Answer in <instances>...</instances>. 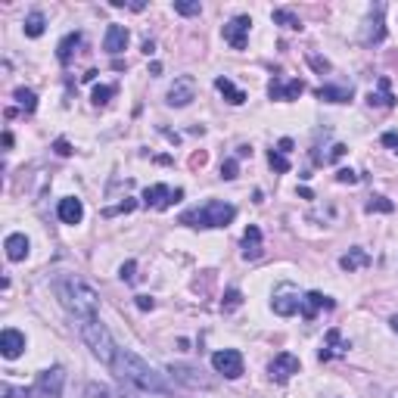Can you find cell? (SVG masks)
<instances>
[{
	"label": "cell",
	"instance_id": "6da1fadb",
	"mask_svg": "<svg viewBox=\"0 0 398 398\" xmlns=\"http://www.w3.org/2000/svg\"><path fill=\"white\" fill-rule=\"evenodd\" d=\"M53 292L59 298V305L75 317L78 323L93 321L100 314V296L93 286H87L81 277L75 274H62V277L53 280Z\"/></svg>",
	"mask_w": 398,
	"mask_h": 398
},
{
	"label": "cell",
	"instance_id": "7a4b0ae2",
	"mask_svg": "<svg viewBox=\"0 0 398 398\" xmlns=\"http://www.w3.org/2000/svg\"><path fill=\"white\" fill-rule=\"evenodd\" d=\"M112 370H115L124 383H131L134 389H140V392H153V395H168V392H171L168 379L162 377L149 361H143L137 352H131V348H118Z\"/></svg>",
	"mask_w": 398,
	"mask_h": 398
},
{
	"label": "cell",
	"instance_id": "3957f363",
	"mask_svg": "<svg viewBox=\"0 0 398 398\" xmlns=\"http://www.w3.org/2000/svg\"><path fill=\"white\" fill-rule=\"evenodd\" d=\"M234 218H236V209L230 202L209 199V202L184 211V215H180V224H187V227H227Z\"/></svg>",
	"mask_w": 398,
	"mask_h": 398
},
{
	"label": "cell",
	"instance_id": "277c9868",
	"mask_svg": "<svg viewBox=\"0 0 398 398\" xmlns=\"http://www.w3.org/2000/svg\"><path fill=\"white\" fill-rule=\"evenodd\" d=\"M81 339L91 345V352L97 354L103 364H115V354H118V345L115 339H112V333L106 330V323H100V317H93V321H84L81 323Z\"/></svg>",
	"mask_w": 398,
	"mask_h": 398
},
{
	"label": "cell",
	"instance_id": "5b68a950",
	"mask_svg": "<svg viewBox=\"0 0 398 398\" xmlns=\"http://www.w3.org/2000/svg\"><path fill=\"white\" fill-rule=\"evenodd\" d=\"M62 383H66V370L62 367L41 370L35 386H31V398H62Z\"/></svg>",
	"mask_w": 398,
	"mask_h": 398
},
{
	"label": "cell",
	"instance_id": "8992f818",
	"mask_svg": "<svg viewBox=\"0 0 398 398\" xmlns=\"http://www.w3.org/2000/svg\"><path fill=\"white\" fill-rule=\"evenodd\" d=\"M274 311H277L280 317L298 314V311H302V292L292 283H280L277 292H274Z\"/></svg>",
	"mask_w": 398,
	"mask_h": 398
},
{
	"label": "cell",
	"instance_id": "52a82bcc",
	"mask_svg": "<svg viewBox=\"0 0 398 398\" xmlns=\"http://www.w3.org/2000/svg\"><path fill=\"white\" fill-rule=\"evenodd\" d=\"M184 199V190H171L168 184H153L143 190V202L149 205V209H171L174 202H180Z\"/></svg>",
	"mask_w": 398,
	"mask_h": 398
},
{
	"label": "cell",
	"instance_id": "ba28073f",
	"mask_svg": "<svg viewBox=\"0 0 398 398\" xmlns=\"http://www.w3.org/2000/svg\"><path fill=\"white\" fill-rule=\"evenodd\" d=\"M211 367H215L221 377L236 379V377H243V354L236 352V348H224V352H215V354H211Z\"/></svg>",
	"mask_w": 398,
	"mask_h": 398
},
{
	"label": "cell",
	"instance_id": "9c48e42d",
	"mask_svg": "<svg viewBox=\"0 0 398 398\" xmlns=\"http://www.w3.org/2000/svg\"><path fill=\"white\" fill-rule=\"evenodd\" d=\"M298 358L296 354H290V352H280V354H274V361L267 364V373H271V379L274 383H286V379H292L298 373Z\"/></svg>",
	"mask_w": 398,
	"mask_h": 398
},
{
	"label": "cell",
	"instance_id": "30bf717a",
	"mask_svg": "<svg viewBox=\"0 0 398 398\" xmlns=\"http://www.w3.org/2000/svg\"><path fill=\"white\" fill-rule=\"evenodd\" d=\"M249 28H252V19L249 16H234L227 25H224V41L234 50H243L249 44Z\"/></svg>",
	"mask_w": 398,
	"mask_h": 398
},
{
	"label": "cell",
	"instance_id": "8fae6325",
	"mask_svg": "<svg viewBox=\"0 0 398 398\" xmlns=\"http://www.w3.org/2000/svg\"><path fill=\"white\" fill-rule=\"evenodd\" d=\"M193 97H196V81H193V75H180V78H174L171 91H168V106H187V103H193Z\"/></svg>",
	"mask_w": 398,
	"mask_h": 398
},
{
	"label": "cell",
	"instance_id": "7c38bea8",
	"mask_svg": "<svg viewBox=\"0 0 398 398\" xmlns=\"http://www.w3.org/2000/svg\"><path fill=\"white\" fill-rule=\"evenodd\" d=\"M302 91H305V81H298V78H290V81L274 78L271 84H267V93H271V100H283V103H290V100H298V97H302Z\"/></svg>",
	"mask_w": 398,
	"mask_h": 398
},
{
	"label": "cell",
	"instance_id": "4fadbf2b",
	"mask_svg": "<svg viewBox=\"0 0 398 398\" xmlns=\"http://www.w3.org/2000/svg\"><path fill=\"white\" fill-rule=\"evenodd\" d=\"M22 352H25V336L19 333V330L6 327L3 333H0V354H3L6 361H12V358H19Z\"/></svg>",
	"mask_w": 398,
	"mask_h": 398
},
{
	"label": "cell",
	"instance_id": "5bb4252c",
	"mask_svg": "<svg viewBox=\"0 0 398 398\" xmlns=\"http://www.w3.org/2000/svg\"><path fill=\"white\" fill-rule=\"evenodd\" d=\"M348 352V342L342 339V333L339 330H327V339H323V345H321V361H330V358H342V354Z\"/></svg>",
	"mask_w": 398,
	"mask_h": 398
},
{
	"label": "cell",
	"instance_id": "9a60e30c",
	"mask_svg": "<svg viewBox=\"0 0 398 398\" xmlns=\"http://www.w3.org/2000/svg\"><path fill=\"white\" fill-rule=\"evenodd\" d=\"M333 298L330 296H323V292H305L302 296V311H298V314L305 317V321H314L317 317V311L321 308H333Z\"/></svg>",
	"mask_w": 398,
	"mask_h": 398
},
{
	"label": "cell",
	"instance_id": "2e32d148",
	"mask_svg": "<svg viewBox=\"0 0 398 398\" xmlns=\"http://www.w3.org/2000/svg\"><path fill=\"white\" fill-rule=\"evenodd\" d=\"M128 28L124 25H109L106 28V37H103V50L106 53H112V56H118V53H124V47H128Z\"/></svg>",
	"mask_w": 398,
	"mask_h": 398
},
{
	"label": "cell",
	"instance_id": "e0dca14e",
	"mask_svg": "<svg viewBox=\"0 0 398 398\" xmlns=\"http://www.w3.org/2000/svg\"><path fill=\"white\" fill-rule=\"evenodd\" d=\"M59 221L62 224H81V218H84V205H81V199H75V196H66V199H59Z\"/></svg>",
	"mask_w": 398,
	"mask_h": 398
},
{
	"label": "cell",
	"instance_id": "ac0fdd59",
	"mask_svg": "<svg viewBox=\"0 0 398 398\" xmlns=\"http://www.w3.org/2000/svg\"><path fill=\"white\" fill-rule=\"evenodd\" d=\"M261 255V230L255 224H249L246 234H243V258L246 261H255Z\"/></svg>",
	"mask_w": 398,
	"mask_h": 398
},
{
	"label": "cell",
	"instance_id": "d6986e66",
	"mask_svg": "<svg viewBox=\"0 0 398 398\" xmlns=\"http://www.w3.org/2000/svg\"><path fill=\"white\" fill-rule=\"evenodd\" d=\"M3 249H6V258H10V261H22L25 255H28V236H25V234H10V236H6V243H3Z\"/></svg>",
	"mask_w": 398,
	"mask_h": 398
},
{
	"label": "cell",
	"instance_id": "ffe728a7",
	"mask_svg": "<svg viewBox=\"0 0 398 398\" xmlns=\"http://www.w3.org/2000/svg\"><path fill=\"white\" fill-rule=\"evenodd\" d=\"M171 373H174V377H178L180 379V383H187V386H193V389H196V386H202V389H209V379H202V377H196V367H187V364H174L171 367Z\"/></svg>",
	"mask_w": 398,
	"mask_h": 398
},
{
	"label": "cell",
	"instance_id": "44dd1931",
	"mask_svg": "<svg viewBox=\"0 0 398 398\" xmlns=\"http://www.w3.org/2000/svg\"><path fill=\"white\" fill-rule=\"evenodd\" d=\"M383 10H386L383 3H377V6H373L370 28H367V37H364L367 44H379V41H383V37H386V28H383Z\"/></svg>",
	"mask_w": 398,
	"mask_h": 398
},
{
	"label": "cell",
	"instance_id": "7402d4cb",
	"mask_svg": "<svg viewBox=\"0 0 398 398\" xmlns=\"http://www.w3.org/2000/svg\"><path fill=\"white\" fill-rule=\"evenodd\" d=\"M317 100H327V103H348V100H352V87L323 84V87H317Z\"/></svg>",
	"mask_w": 398,
	"mask_h": 398
},
{
	"label": "cell",
	"instance_id": "603a6c76",
	"mask_svg": "<svg viewBox=\"0 0 398 398\" xmlns=\"http://www.w3.org/2000/svg\"><path fill=\"white\" fill-rule=\"evenodd\" d=\"M339 265H342V271L352 274V271H358V267H367V265H370V255H367L364 249L354 246V249H348V255H342Z\"/></svg>",
	"mask_w": 398,
	"mask_h": 398
},
{
	"label": "cell",
	"instance_id": "cb8c5ba5",
	"mask_svg": "<svg viewBox=\"0 0 398 398\" xmlns=\"http://www.w3.org/2000/svg\"><path fill=\"white\" fill-rule=\"evenodd\" d=\"M215 87H218V91H221V93H224V100H227V103H234V106L246 103V93H243L240 87H236V84H234V81H230V78H224V75H221V78H215Z\"/></svg>",
	"mask_w": 398,
	"mask_h": 398
},
{
	"label": "cell",
	"instance_id": "d4e9b609",
	"mask_svg": "<svg viewBox=\"0 0 398 398\" xmlns=\"http://www.w3.org/2000/svg\"><path fill=\"white\" fill-rule=\"evenodd\" d=\"M367 103L370 106H395V97H392V87H389V78H379V91L367 97Z\"/></svg>",
	"mask_w": 398,
	"mask_h": 398
},
{
	"label": "cell",
	"instance_id": "484cf974",
	"mask_svg": "<svg viewBox=\"0 0 398 398\" xmlns=\"http://www.w3.org/2000/svg\"><path fill=\"white\" fill-rule=\"evenodd\" d=\"M78 44H81V35H78V31H72V35H66V37L59 41V47H56V56H59L62 66L72 59V53H75V47H78Z\"/></svg>",
	"mask_w": 398,
	"mask_h": 398
},
{
	"label": "cell",
	"instance_id": "4316f807",
	"mask_svg": "<svg viewBox=\"0 0 398 398\" xmlns=\"http://www.w3.org/2000/svg\"><path fill=\"white\" fill-rule=\"evenodd\" d=\"M44 28H47V19H44V12H28L25 16V35L28 37H41L44 35Z\"/></svg>",
	"mask_w": 398,
	"mask_h": 398
},
{
	"label": "cell",
	"instance_id": "83f0119b",
	"mask_svg": "<svg viewBox=\"0 0 398 398\" xmlns=\"http://www.w3.org/2000/svg\"><path fill=\"white\" fill-rule=\"evenodd\" d=\"M12 97H16V103L22 106V109L28 112V115L37 109V97H35V91H28V87H19V91L12 93Z\"/></svg>",
	"mask_w": 398,
	"mask_h": 398
},
{
	"label": "cell",
	"instance_id": "f1b7e54d",
	"mask_svg": "<svg viewBox=\"0 0 398 398\" xmlns=\"http://www.w3.org/2000/svg\"><path fill=\"white\" fill-rule=\"evenodd\" d=\"M271 19H274V22H280V25H286V28H292V31H298V28H302V22H298V16H292L290 10H274V12H271Z\"/></svg>",
	"mask_w": 398,
	"mask_h": 398
},
{
	"label": "cell",
	"instance_id": "f546056e",
	"mask_svg": "<svg viewBox=\"0 0 398 398\" xmlns=\"http://www.w3.org/2000/svg\"><path fill=\"white\" fill-rule=\"evenodd\" d=\"M267 162H271V168H274V171H280V174L290 171V159H286L280 149H271V153H267Z\"/></svg>",
	"mask_w": 398,
	"mask_h": 398
},
{
	"label": "cell",
	"instance_id": "4dcf8cb0",
	"mask_svg": "<svg viewBox=\"0 0 398 398\" xmlns=\"http://www.w3.org/2000/svg\"><path fill=\"white\" fill-rule=\"evenodd\" d=\"M364 209H367V211H386V215H389V211H395V205H392L386 196H370Z\"/></svg>",
	"mask_w": 398,
	"mask_h": 398
},
{
	"label": "cell",
	"instance_id": "1f68e13d",
	"mask_svg": "<svg viewBox=\"0 0 398 398\" xmlns=\"http://www.w3.org/2000/svg\"><path fill=\"white\" fill-rule=\"evenodd\" d=\"M243 305V292L240 290H230L227 296H224V302H221V311L224 314H230V311H236Z\"/></svg>",
	"mask_w": 398,
	"mask_h": 398
},
{
	"label": "cell",
	"instance_id": "d6a6232c",
	"mask_svg": "<svg viewBox=\"0 0 398 398\" xmlns=\"http://www.w3.org/2000/svg\"><path fill=\"white\" fill-rule=\"evenodd\" d=\"M109 97H115V87H112V84H97V87H93V103H97V106H106V103H109Z\"/></svg>",
	"mask_w": 398,
	"mask_h": 398
},
{
	"label": "cell",
	"instance_id": "836d02e7",
	"mask_svg": "<svg viewBox=\"0 0 398 398\" xmlns=\"http://www.w3.org/2000/svg\"><path fill=\"white\" fill-rule=\"evenodd\" d=\"M0 398H31V389H16V386L3 383L0 386Z\"/></svg>",
	"mask_w": 398,
	"mask_h": 398
},
{
	"label": "cell",
	"instance_id": "e575fe53",
	"mask_svg": "<svg viewBox=\"0 0 398 398\" xmlns=\"http://www.w3.org/2000/svg\"><path fill=\"white\" fill-rule=\"evenodd\" d=\"M174 12H180V16H199V12H202V6H199V3H187V0H178V3H174Z\"/></svg>",
	"mask_w": 398,
	"mask_h": 398
},
{
	"label": "cell",
	"instance_id": "d590c367",
	"mask_svg": "<svg viewBox=\"0 0 398 398\" xmlns=\"http://www.w3.org/2000/svg\"><path fill=\"white\" fill-rule=\"evenodd\" d=\"M84 398H115V395H112V392L106 389V386L91 383V386H87V389H84Z\"/></svg>",
	"mask_w": 398,
	"mask_h": 398
},
{
	"label": "cell",
	"instance_id": "8d00e7d4",
	"mask_svg": "<svg viewBox=\"0 0 398 398\" xmlns=\"http://www.w3.org/2000/svg\"><path fill=\"white\" fill-rule=\"evenodd\" d=\"M236 174H240V165H236V159H227L221 165V178H227V180H234Z\"/></svg>",
	"mask_w": 398,
	"mask_h": 398
},
{
	"label": "cell",
	"instance_id": "74e56055",
	"mask_svg": "<svg viewBox=\"0 0 398 398\" xmlns=\"http://www.w3.org/2000/svg\"><path fill=\"white\" fill-rule=\"evenodd\" d=\"M336 180H339V184H358V174H354L352 168H339V171H336Z\"/></svg>",
	"mask_w": 398,
	"mask_h": 398
},
{
	"label": "cell",
	"instance_id": "f35d334b",
	"mask_svg": "<svg viewBox=\"0 0 398 398\" xmlns=\"http://www.w3.org/2000/svg\"><path fill=\"white\" fill-rule=\"evenodd\" d=\"M308 62L317 68V72H330V62L327 59H321V56H314V53H308Z\"/></svg>",
	"mask_w": 398,
	"mask_h": 398
},
{
	"label": "cell",
	"instance_id": "ab89813d",
	"mask_svg": "<svg viewBox=\"0 0 398 398\" xmlns=\"http://www.w3.org/2000/svg\"><path fill=\"white\" fill-rule=\"evenodd\" d=\"M383 146H389L392 153H398V134H392V131H389V134H383Z\"/></svg>",
	"mask_w": 398,
	"mask_h": 398
},
{
	"label": "cell",
	"instance_id": "60d3db41",
	"mask_svg": "<svg viewBox=\"0 0 398 398\" xmlns=\"http://www.w3.org/2000/svg\"><path fill=\"white\" fill-rule=\"evenodd\" d=\"M53 149H56L59 155H72V146H68V140H62V137L53 143Z\"/></svg>",
	"mask_w": 398,
	"mask_h": 398
},
{
	"label": "cell",
	"instance_id": "b9f144b4",
	"mask_svg": "<svg viewBox=\"0 0 398 398\" xmlns=\"http://www.w3.org/2000/svg\"><path fill=\"white\" fill-rule=\"evenodd\" d=\"M134 261H128V265H122V280H128V283H131V280H134Z\"/></svg>",
	"mask_w": 398,
	"mask_h": 398
},
{
	"label": "cell",
	"instance_id": "7bdbcfd3",
	"mask_svg": "<svg viewBox=\"0 0 398 398\" xmlns=\"http://www.w3.org/2000/svg\"><path fill=\"white\" fill-rule=\"evenodd\" d=\"M153 298H149V296H137V308H140V311H149V308H153Z\"/></svg>",
	"mask_w": 398,
	"mask_h": 398
},
{
	"label": "cell",
	"instance_id": "ee69618b",
	"mask_svg": "<svg viewBox=\"0 0 398 398\" xmlns=\"http://www.w3.org/2000/svg\"><path fill=\"white\" fill-rule=\"evenodd\" d=\"M134 205H137V202H122L118 209H109L106 215H115V211H134Z\"/></svg>",
	"mask_w": 398,
	"mask_h": 398
},
{
	"label": "cell",
	"instance_id": "f6af8a7d",
	"mask_svg": "<svg viewBox=\"0 0 398 398\" xmlns=\"http://www.w3.org/2000/svg\"><path fill=\"white\" fill-rule=\"evenodd\" d=\"M290 149H292V140H290V137H283V140H280V153H290Z\"/></svg>",
	"mask_w": 398,
	"mask_h": 398
},
{
	"label": "cell",
	"instance_id": "bcb514c9",
	"mask_svg": "<svg viewBox=\"0 0 398 398\" xmlns=\"http://www.w3.org/2000/svg\"><path fill=\"white\" fill-rule=\"evenodd\" d=\"M392 330H395V333H398V317H392Z\"/></svg>",
	"mask_w": 398,
	"mask_h": 398
}]
</instances>
